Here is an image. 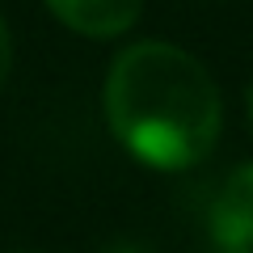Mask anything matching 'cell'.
Returning <instances> with one entry per match:
<instances>
[{
    "instance_id": "6da1fadb",
    "label": "cell",
    "mask_w": 253,
    "mask_h": 253,
    "mask_svg": "<svg viewBox=\"0 0 253 253\" xmlns=\"http://www.w3.org/2000/svg\"><path fill=\"white\" fill-rule=\"evenodd\" d=\"M219 89L181 46L135 42L106 76V123L114 139L152 169H190L219 139Z\"/></svg>"
},
{
    "instance_id": "8992f818",
    "label": "cell",
    "mask_w": 253,
    "mask_h": 253,
    "mask_svg": "<svg viewBox=\"0 0 253 253\" xmlns=\"http://www.w3.org/2000/svg\"><path fill=\"white\" fill-rule=\"evenodd\" d=\"M110 253H139V249H110Z\"/></svg>"
},
{
    "instance_id": "7a4b0ae2",
    "label": "cell",
    "mask_w": 253,
    "mask_h": 253,
    "mask_svg": "<svg viewBox=\"0 0 253 253\" xmlns=\"http://www.w3.org/2000/svg\"><path fill=\"white\" fill-rule=\"evenodd\" d=\"M207 228L219 249H253V161L236 165L207 203Z\"/></svg>"
},
{
    "instance_id": "277c9868",
    "label": "cell",
    "mask_w": 253,
    "mask_h": 253,
    "mask_svg": "<svg viewBox=\"0 0 253 253\" xmlns=\"http://www.w3.org/2000/svg\"><path fill=\"white\" fill-rule=\"evenodd\" d=\"M9 68H13V38H9V26L0 21V89L9 81Z\"/></svg>"
},
{
    "instance_id": "5b68a950",
    "label": "cell",
    "mask_w": 253,
    "mask_h": 253,
    "mask_svg": "<svg viewBox=\"0 0 253 253\" xmlns=\"http://www.w3.org/2000/svg\"><path fill=\"white\" fill-rule=\"evenodd\" d=\"M245 110H249V123H253V84H249V97H245Z\"/></svg>"
},
{
    "instance_id": "52a82bcc",
    "label": "cell",
    "mask_w": 253,
    "mask_h": 253,
    "mask_svg": "<svg viewBox=\"0 0 253 253\" xmlns=\"http://www.w3.org/2000/svg\"><path fill=\"white\" fill-rule=\"evenodd\" d=\"M224 253H253V249H224Z\"/></svg>"
},
{
    "instance_id": "3957f363",
    "label": "cell",
    "mask_w": 253,
    "mask_h": 253,
    "mask_svg": "<svg viewBox=\"0 0 253 253\" xmlns=\"http://www.w3.org/2000/svg\"><path fill=\"white\" fill-rule=\"evenodd\" d=\"M46 9L84 38H114L135 26L144 0H46Z\"/></svg>"
}]
</instances>
